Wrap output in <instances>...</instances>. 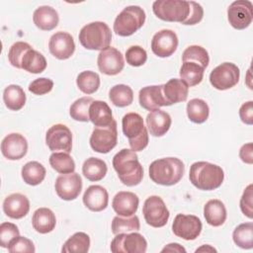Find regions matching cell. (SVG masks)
Instances as JSON below:
<instances>
[{
    "instance_id": "obj_1",
    "label": "cell",
    "mask_w": 253,
    "mask_h": 253,
    "mask_svg": "<svg viewBox=\"0 0 253 253\" xmlns=\"http://www.w3.org/2000/svg\"><path fill=\"white\" fill-rule=\"evenodd\" d=\"M113 167L120 181L127 187L136 186L142 181L143 168L132 149L120 150L113 158Z\"/></svg>"
},
{
    "instance_id": "obj_2",
    "label": "cell",
    "mask_w": 253,
    "mask_h": 253,
    "mask_svg": "<svg viewBox=\"0 0 253 253\" xmlns=\"http://www.w3.org/2000/svg\"><path fill=\"white\" fill-rule=\"evenodd\" d=\"M189 179L199 190L212 191L221 186L224 172L218 165L207 161H198L191 165Z\"/></svg>"
},
{
    "instance_id": "obj_3",
    "label": "cell",
    "mask_w": 253,
    "mask_h": 253,
    "mask_svg": "<svg viewBox=\"0 0 253 253\" xmlns=\"http://www.w3.org/2000/svg\"><path fill=\"white\" fill-rule=\"evenodd\" d=\"M149 178L156 184L172 186L183 177L185 165L177 157H166L154 160L149 165Z\"/></svg>"
},
{
    "instance_id": "obj_4",
    "label": "cell",
    "mask_w": 253,
    "mask_h": 253,
    "mask_svg": "<svg viewBox=\"0 0 253 253\" xmlns=\"http://www.w3.org/2000/svg\"><path fill=\"white\" fill-rule=\"evenodd\" d=\"M79 42L83 47L91 50H103L110 46L112 32L104 22H92L85 25L79 32Z\"/></svg>"
},
{
    "instance_id": "obj_5",
    "label": "cell",
    "mask_w": 253,
    "mask_h": 253,
    "mask_svg": "<svg viewBox=\"0 0 253 253\" xmlns=\"http://www.w3.org/2000/svg\"><path fill=\"white\" fill-rule=\"evenodd\" d=\"M122 127L124 134L133 151H141L148 144V131L144 126L142 117L137 113H127L123 117Z\"/></svg>"
},
{
    "instance_id": "obj_6",
    "label": "cell",
    "mask_w": 253,
    "mask_h": 253,
    "mask_svg": "<svg viewBox=\"0 0 253 253\" xmlns=\"http://www.w3.org/2000/svg\"><path fill=\"white\" fill-rule=\"evenodd\" d=\"M145 12L139 6L131 5L116 17L114 22V32L121 37H128L139 30L145 22Z\"/></svg>"
},
{
    "instance_id": "obj_7",
    "label": "cell",
    "mask_w": 253,
    "mask_h": 253,
    "mask_svg": "<svg viewBox=\"0 0 253 253\" xmlns=\"http://www.w3.org/2000/svg\"><path fill=\"white\" fill-rule=\"evenodd\" d=\"M154 15L162 21L183 23L189 16V1L183 0H156L152 4Z\"/></svg>"
},
{
    "instance_id": "obj_8",
    "label": "cell",
    "mask_w": 253,
    "mask_h": 253,
    "mask_svg": "<svg viewBox=\"0 0 253 253\" xmlns=\"http://www.w3.org/2000/svg\"><path fill=\"white\" fill-rule=\"evenodd\" d=\"M118 142L117 122H113L107 126H95L90 136L91 148L99 153L110 152Z\"/></svg>"
},
{
    "instance_id": "obj_9",
    "label": "cell",
    "mask_w": 253,
    "mask_h": 253,
    "mask_svg": "<svg viewBox=\"0 0 253 253\" xmlns=\"http://www.w3.org/2000/svg\"><path fill=\"white\" fill-rule=\"evenodd\" d=\"M240 77L237 65L232 62H223L213 68L210 74V82L217 90H227L234 87Z\"/></svg>"
},
{
    "instance_id": "obj_10",
    "label": "cell",
    "mask_w": 253,
    "mask_h": 253,
    "mask_svg": "<svg viewBox=\"0 0 253 253\" xmlns=\"http://www.w3.org/2000/svg\"><path fill=\"white\" fill-rule=\"evenodd\" d=\"M142 213L146 223L152 227L164 226L170 216L164 201L158 196H150L145 200Z\"/></svg>"
},
{
    "instance_id": "obj_11",
    "label": "cell",
    "mask_w": 253,
    "mask_h": 253,
    "mask_svg": "<svg viewBox=\"0 0 253 253\" xmlns=\"http://www.w3.org/2000/svg\"><path fill=\"white\" fill-rule=\"evenodd\" d=\"M146 249L147 242L138 232L116 234L111 242L113 253H144Z\"/></svg>"
},
{
    "instance_id": "obj_12",
    "label": "cell",
    "mask_w": 253,
    "mask_h": 253,
    "mask_svg": "<svg viewBox=\"0 0 253 253\" xmlns=\"http://www.w3.org/2000/svg\"><path fill=\"white\" fill-rule=\"evenodd\" d=\"M45 143L49 150L71 152L72 149V133L71 130L62 124L51 126L45 134Z\"/></svg>"
},
{
    "instance_id": "obj_13",
    "label": "cell",
    "mask_w": 253,
    "mask_h": 253,
    "mask_svg": "<svg viewBox=\"0 0 253 253\" xmlns=\"http://www.w3.org/2000/svg\"><path fill=\"white\" fill-rule=\"evenodd\" d=\"M201 219L193 214L178 213L172 223L174 234L184 240H195L202 231Z\"/></svg>"
},
{
    "instance_id": "obj_14",
    "label": "cell",
    "mask_w": 253,
    "mask_h": 253,
    "mask_svg": "<svg viewBox=\"0 0 253 253\" xmlns=\"http://www.w3.org/2000/svg\"><path fill=\"white\" fill-rule=\"evenodd\" d=\"M227 19L232 28L244 30L250 26L253 20V5L248 0L232 2L227 9Z\"/></svg>"
},
{
    "instance_id": "obj_15",
    "label": "cell",
    "mask_w": 253,
    "mask_h": 253,
    "mask_svg": "<svg viewBox=\"0 0 253 253\" xmlns=\"http://www.w3.org/2000/svg\"><path fill=\"white\" fill-rule=\"evenodd\" d=\"M57 196L64 201L75 200L82 190V179L78 173L72 172L59 175L54 184Z\"/></svg>"
},
{
    "instance_id": "obj_16",
    "label": "cell",
    "mask_w": 253,
    "mask_h": 253,
    "mask_svg": "<svg viewBox=\"0 0 253 253\" xmlns=\"http://www.w3.org/2000/svg\"><path fill=\"white\" fill-rule=\"evenodd\" d=\"M97 64L102 73L106 75H117L124 69L125 60L120 50L109 46L100 51Z\"/></svg>"
},
{
    "instance_id": "obj_17",
    "label": "cell",
    "mask_w": 253,
    "mask_h": 253,
    "mask_svg": "<svg viewBox=\"0 0 253 253\" xmlns=\"http://www.w3.org/2000/svg\"><path fill=\"white\" fill-rule=\"evenodd\" d=\"M178 46V37L172 30H161L151 40V50L159 57L172 55Z\"/></svg>"
},
{
    "instance_id": "obj_18",
    "label": "cell",
    "mask_w": 253,
    "mask_h": 253,
    "mask_svg": "<svg viewBox=\"0 0 253 253\" xmlns=\"http://www.w3.org/2000/svg\"><path fill=\"white\" fill-rule=\"evenodd\" d=\"M48 49L57 59L63 60L71 57L75 51L73 37L70 34L61 31L53 34L49 39Z\"/></svg>"
},
{
    "instance_id": "obj_19",
    "label": "cell",
    "mask_w": 253,
    "mask_h": 253,
    "mask_svg": "<svg viewBox=\"0 0 253 253\" xmlns=\"http://www.w3.org/2000/svg\"><path fill=\"white\" fill-rule=\"evenodd\" d=\"M27 151L28 141L21 133H10L1 142V152L9 160H19L26 155Z\"/></svg>"
},
{
    "instance_id": "obj_20",
    "label": "cell",
    "mask_w": 253,
    "mask_h": 253,
    "mask_svg": "<svg viewBox=\"0 0 253 253\" xmlns=\"http://www.w3.org/2000/svg\"><path fill=\"white\" fill-rule=\"evenodd\" d=\"M139 105L147 111L159 110L164 106H169L163 95V85L146 86L139 90L138 93Z\"/></svg>"
},
{
    "instance_id": "obj_21",
    "label": "cell",
    "mask_w": 253,
    "mask_h": 253,
    "mask_svg": "<svg viewBox=\"0 0 253 253\" xmlns=\"http://www.w3.org/2000/svg\"><path fill=\"white\" fill-rule=\"evenodd\" d=\"M3 211L7 216L14 219H20L26 216L29 212L30 202L23 194H11L7 196L3 202Z\"/></svg>"
},
{
    "instance_id": "obj_22",
    "label": "cell",
    "mask_w": 253,
    "mask_h": 253,
    "mask_svg": "<svg viewBox=\"0 0 253 253\" xmlns=\"http://www.w3.org/2000/svg\"><path fill=\"white\" fill-rule=\"evenodd\" d=\"M138 204L139 199L134 193L121 191L115 195L112 202V207L118 215L130 216L136 212Z\"/></svg>"
},
{
    "instance_id": "obj_23",
    "label": "cell",
    "mask_w": 253,
    "mask_h": 253,
    "mask_svg": "<svg viewBox=\"0 0 253 253\" xmlns=\"http://www.w3.org/2000/svg\"><path fill=\"white\" fill-rule=\"evenodd\" d=\"M109 194L100 185H92L86 189L83 195V204L92 211H101L108 207Z\"/></svg>"
},
{
    "instance_id": "obj_24",
    "label": "cell",
    "mask_w": 253,
    "mask_h": 253,
    "mask_svg": "<svg viewBox=\"0 0 253 253\" xmlns=\"http://www.w3.org/2000/svg\"><path fill=\"white\" fill-rule=\"evenodd\" d=\"M172 120L170 115L162 110H155L146 116V126L153 136H162L170 128Z\"/></svg>"
},
{
    "instance_id": "obj_25",
    "label": "cell",
    "mask_w": 253,
    "mask_h": 253,
    "mask_svg": "<svg viewBox=\"0 0 253 253\" xmlns=\"http://www.w3.org/2000/svg\"><path fill=\"white\" fill-rule=\"evenodd\" d=\"M188 93L189 86L182 79L172 78L163 84V95L169 106L186 101Z\"/></svg>"
},
{
    "instance_id": "obj_26",
    "label": "cell",
    "mask_w": 253,
    "mask_h": 253,
    "mask_svg": "<svg viewBox=\"0 0 253 253\" xmlns=\"http://www.w3.org/2000/svg\"><path fill=\"white\" fill-rule=\"evenodd\" d=\"M34 24L42 31H51L59 22L58 13L50 6H40L33 14Z\"/></svg>"
},
{
    "instance_id": "obj_27",
    "label": "cell",
    "mask_w": 253,
    "mask_h": 253,
    "mask_svg": "<svg viewBox=\"0 0 253 253\" xmlns=\"http://www.w3.org/2000/svg\"><path fill=\"white\" fill-rule=\"evenodd\" d=\"M204 216L206 221L211 226L217 227L222 225L227 216L224 204L216 199L210 200L204 207Z\"/></svg>"
},
{
    "instance_id": "obj_28",
    "label": "cell",
    "mask_w": 253,
    "mask_h": 253,
    "mask_svg": "<svg viewBox=\"0 0 253 253\" xmlns=\"http://www.w3.org/2000/svg\"><path fill=\"white\" fill-rule=\"evenodd\" d=\"M32 224L37 232L45 234L54 229L56 218L51 210L47 208H40L33 214Z\"/></svg>"
},
{
    "instance_id": "obj_29",
    "label": "cell",
    "mask_w": 253,
    "mask_h": 253,
    "mask_svg": "<svg viewBox=\"0 0 253 253\" xmlns=\"http://www.w3.org/2000/svg\"><path fill=\"white\" fill-rule=\"evenodd\" d=\"M89 119L95 126H107L113 122V114L105 101L95 100L89 108Z\"/></svg>"
},
{
    "instance_id": "obj_30",
    "label": "cell",
    "mask_w": 253,
    "mask_h": 253,
    "mask_svg": "<svg viewBox=\"0 0 253 253\" xmlns=\"http://www.w3.org/2000/svg\"><path fill=\"white\" fill-rule=\"evenodd\" d=\"M108 171L107 164L104 160L97 157L87 158L82 166V173L85 178L92 182L102 180Z\"/></svg>"
},
{
    "instance_id": "obj_31",
    "label": "cell",
    "mask_w": 253,
    "mask_h": 253,
    "mask_svg": "<svg viewBox=\"0 0 253 253\" xmlns=\"http://www.w3.org/2000/svg\"><path fill=\"white\" fill-rule=\"evenodd\" d=\"M46 64L45 57L40 51L31 48L25 53L21 62V67L30 73L38 74L44 71Z\"/></svg>"
},
{
    "instance_id": "obj_32",
    "label": "cell",
    "mask_w": 253,
    "mask_h": 253,
    "mask_svg": "<svg viewBox=\"0 0 253 253\" xmlns=\"http://www.w3.org/2000/svg\"><path fill=\"white\" fill-rule=\"evenodd\" d=\"M3 101L9 110L19 111L26 103V94L22 87L11 84L4 89Z\"/></svg>"
},
{
    "instance_id": "obj_33",
    "label": "cell",
    "mask_w": 253,
    "mask_h": 253,
    "mask_svg": "<svg viewBox=\"0 0 253 253\" xmlns=\"http://www.w3.org/2000/svg\"><path fill=\"white\" fill-rule=\"evenodd\" d=\"M22 178L24 182L31 186L41 184L45 178V168L38 161H30L22 167Z\"/></svg>"
},
{
    "instance_id": "obj_34",
    "label": "cell",
    "mask_w": 253,
    "mask_h": 253,
    "mask_svg": "<svg viewBox=\"0 0 253 253\" xmlns=\"http://www.w3.org/2000/svg\"><path fill=\"white\" fill-rule=\"evenodd\" d=\"M205 68L200 64L192 61L183 62L180 68L181 79L190 87L200 84L204 77Z\"/></svg>"
},
{
    "instance_id": "obj_35",
    "label": "cell",
    "mask_w": 253,
    "mask_h": 253,
    "mask_svg": "<svg viewBox=\"0 0 253 253\" xmlns=\"http://www.w3.org/2000/svg\"><path fill=\"white\" fill-rule=\"evenodd\" d=\"M187 116L189 120L195 124L205 123L210 115V108L206 101L195 98L188 102L187 104Z\"/></svg>"
},
{
    "instance_id": "obj_36",
    "label": "cell",
    "mask_w": 253,
    "mask_h": 253,
    "mask_svg": "<svg viewBox=\"0 0 253 253\" xmlns=\"http://www.w3.org/2000/svg\"><path fill=\"white\" fill-rule=\"evenodd\" d=\"M90 248V237L85 232H76L69 237L61 248L62 253H86Z\"/></svg>"
},
{
    "instance_id": "obj_37",
    "label": "cell",
    "mask_w": 253,
    "mask_h": 253,
    "mask_svg": "<svg viewBox=\"0 0 253 253\" xmlns=\"http://www.w3.org/2000/svg\"><path fill=\"white\" fill-rule=\"evenodd\" d=\"M110 101L117 107L129 106L133 101L132 89L125 84H117L109 91Z\"/></svg>"
},
{
    "instance_id": "obj_38",
    "label": "cell",
    "mask_w": 253,
    "mask_h": 253,
    "mask_svg": "<svg viewBox=\"0 0 253 253\" xmlns=\"http://www.w3.org/2000/svg\"><path fill=\"white\" fill-rule=\"evenodd\" d=\"M234 243L242 249H252L253 247V223L245 222L239 224L232 233Z\"/></svg>"
},
{
    "instance_id": "obj_39",
    "label": "cell",
    "mask_w": 253,
    "mask_h": 253,
    "mask_svg": "<svg viewBox=\"0 0 253 253\" xmlns=\"http://www.w3.org/2000/svg\"><path fill=\"white\" fill-rule=\"evenodd\" d=\"M49 164L56 172L60 174L72 173L75 170V162L69 153L60 151L53 152L49 156Z\"/></svg>"
},
{
    "instance_id": "obj_40",
    "label": "cell",
    "mask_w": 253,
    "mask_h": 253,
    "mask_svg": "<svg viewBox=\"0 0 253 253\" xmlns=\"http://www.w3.org/2000/svg\"><path fill=\"white\" fill-rule=\"evenodd\" d=\"M140 228V222L137 215L130 216L117 215L112 221V232L116 235L119 233H126L130 231H137Z\"/></svg>"
},
{
    "instance_id": "obj_41",
    "label": "cell",
    "mask_w": 253,
    "mask_h": 253,
    "mask_svg": "<svg viewBox=\"0 0 253 253\" xmlns=\"http://www.w3.org/2000/svg\"><path fill=\"white\" fill-rule=\"evenodd\" d=\"M76 84L79 90L85 94H93L100 87V76L91 70L82 71L76 78Z\"/></svg>"
},
{
    "instance_id": "obj_42",
    "label": "cell",
    "mask_w": 253,
    "mask_h": 253,
    "mask_svg": "<svg viewBox=\"0 0 253 253\" xmlns=\"http://www.w3.org/2000/svg\"><path fill=\"white\" fill-rule=\"evenodd\" d=\"M93 102L94 99L92 97H82L77 99L70 106V117L78 122H89V108Z\"/></svg>"
},
{
    "instance_id": "obj_43",
    "label": "cell",
    "mask_w": 253,
    "mask_h": 253,
    "mask_svg": "<svg viewBox=\"0 0 253 253\" xmlns=\"http://www.w3.org/2000/svg\"><path fill=\"white\" fill-rule=\"evenodd\" d=\"M183 62L192 61L200 64L202 67L206 68L210 62L209 52L206 48L201 45H190L188 46L182 54Z\"/></svg>"
},
{
    "instance_id": "obj_44",
    "label": "cell",
    "mask_w": 253,
    "mask_h": 253,
    "mask_svg": "<svg viewBox=\"0 0 253 253\" xmlns=\"http://www.w3.org/2000/svg\"><path fill=\"white\" fill-rule=\"evenodd\" d=\"M32 46L25 42H17L13 43L8 51V59L9 62L17 68H22L21 67V62L22 59L25 55V53L31 49Z\"/></svg>"
},
{
    "instance_id": "obj_45",
    "label": "cell",
    "mask_w": 253,
    "mask_h": 253,
    "mask_svg": "<svg viewBox=\"0 0 253 253\" xmlns=\"http://www.w3.org/2000/svg\"><path fill=\"white\" fill-rule=\"evenodd\" d=\"M126 60L131 66H141L147 60V53L141 46L131 45L126 51Z\"/></svg>"
},
{
    "instance_id": "obj_46",
    "label": "cell",
    "mask_w": 253,
    "mask_h": 253,
    "mask_svg": "<svg viewBox=\"0 0 253 253\" xmlns=\"http://www.w3.org/2000/svg\"><path fill=\"white\" fill-rule=\"evenodd\" d=\"M20 235L19 228L11 222H3L0 225V244L3 248H8L10 242Z\"/></svg>"
},
{
    "instance_id": "obj_47",
    "label": "cell",
    "mask_w": 253,
    "mask_h": 253,
    "mask_svg": "<svg viewBox=\"0 0 253 253\" xmlns=\"http://www.w3.org/2000/svg\"><path fill=\"white\" fill-rule=\"evenodd\" d=\"M8 251L10 253H34L36 251V248L32 240L19 235L10 242L8 246Z\"/></svg>"
},
{
    "instance_id": "obj_48",
    "label": "cell",
    "mask_w": 253,
    "mask_h": 253,
    "mask_svg": "<svg viewBox=\"0 0 253 253\" xmlns=\"http://www.w3.org/2000/svg\"><path fill=\"white\" fill-rule=\"evenodd\" d=\"M53 88V81L49 78L41 77L32 81L29 85V91L35 95H44Z\"/></svg>"
},
{
    "instance_id": "obj_49",
    "label": "cell",
    "mask_w": 253,
    "mask_h": 253,
    "mask_svg": "<svg viewBox=\"0 0 253 253\" xmlns=\"http://www.w3.org/2000/svg\"><path fill=\"white\" fill-rule=\"evenodd\" d=\"M253 185H248L240 199V210L244 215L248 218L253 217Z\"/></svg>"
},
{
    "instance_id": "obj_50",
    "label": "cell",
    "mask_w": 253,
    "mask_h": 253,
    "mask_svg": "<svg viewBox=\"0 0 253 253\" xmlns=\"http://www.w3.org/2000/svg\"><path fill=\"white\" fill-rule=\"evenodd\" d=\"M189 4H190L189 16L182 24L183 25H195V24L200 23L204 17L203 7L195 1H189Z\"/></svg>"
},
{
    "instance_id": "obj_51",
    "label": "cell",
    "mask_w": 253,
    "mask_h": 253,
    "mask_svg": "<svg viewBox=\"0 0 253 253\" xmlns=\"http://www.w3.org/2000/svg\"><path fill=\"white\" fill-rule=\"evenodd\" d=\"M239 117L242 123L251 126L253 124V102L248 101L239 109Z\"/></svg>"
},
{
    "instance_id": "obj_52",
    "label": "cell",
    "mask_w": 253,
    "mask_h": 253,
    "mask_svg": "<svg viewBox=\"0 0 253 253\" xmlns=\"http://www.w3.org/2000/svg\"><path fill=\"white\" fill-rule=\"evenodd\" d=\"M240 159L246 164L253 163V144L252 142H248L243 144L239 150Z\"/></svg>"
},
{
    "instance_id": "obj_53",
    "label": "cell",
    "mask_w": 253,
    "mask_h": 253,
    "mask_svg": "<svg viewBox=\"0 0 253 253\" xmlns=\"http://www.w3.org/2000/svg\"><path fill=\"white\" fill-rule=\"evenodd\" d=\"M162 253L164 252H178V253H186V249L180 245L179 243H169L167 244L162 250H161Z\"/></svg>"
},
{
    "instance_id": "obj_54",
    "label": "cell",
    "mask_w": 253,
    "mask_h": 253,
    "mask_svg": "<svg viewBox=\"0 0 253 253\" xmlns=\"http://www.w3.org/2000/svg\"><path fill=\"white\" fill-rule=\"evenodd\" d=\"M205 251L206 252H216V250L213 247H211V245H203L200 248L196 249V252H205Z\"/></svg>"
}]
</instances>
